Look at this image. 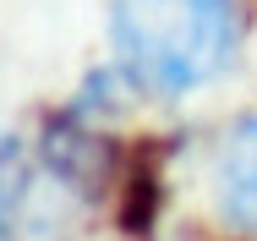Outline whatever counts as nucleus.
Masks as SVG:
<instances>
[{
    "instance_id": "nucleus-1",
    "label": "nucleus",
    "mask_w": 257,
    "mask_h": 241,
    "mask_svg": "<svg viewBox=\"0 0 257 241\" xmlns=\"http://www.w3.org/2000/svg\"><path fill=\"white\" fill-rule=\"evenodd\" d=\"M109 44L132 88L175 99L235 60L241 11L235 0H109Z\"/></svg>"
},
{
    "instance_id": "nucleus-2",
    "label": "nucleus",
    "mask_w": 257,
    "mask_h": 241,
    "mask_svg": "<svg viewBox=\"0 0 257 241\" xmlns=\"http://www.w3.org/2000/svg\"><path fill=\"white\" fill-rule=\"evenodd\" d=\"M213 187H219V214L235 236L257 241V115L235 121L230 137L219 143L213 165Z\"/></svg>"
},
{
    "instance_id": "nucleus-3",
    "label": "nucleus",
    "mask_w": 257,
    "mask_h": 241,
    "mask_svg": "<svg viewBox=\"0 0 257 241\" xmlns=\"http://www.w3.org/2000/svg\"><path fill=\"white\" fill-rule=\"evenodd\" d=\"M28 197H33V159L22 143L0 137V241H11L22 230Z\"/></svg>"
}]
</instances>
